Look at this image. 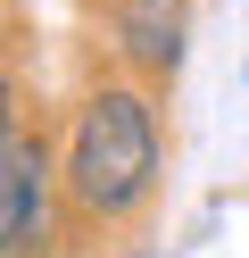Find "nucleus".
<instances>
[{"label": "nucleus", "instance_id": "f257e3e1", "mask_svg": "<svg viewBox=\"0 0 249 258\" xmlns=\"http://www.w3.org/2000/svg\"><path fill=\"white\" fill-rule=\"evenodd\" d=\"M166 175V134H158V100L133 75H100L75 100L58 142V208L75 225H133L149 217Z\"/></svg>", "mask_w": 249, "mask_h": 258}, {"label": "nucleus", "instance_id": "39448f33", "mask_svg": "<svg viewBox=\"0 0 249 258\" xmlns=\"http://www.w3.org/2000/svg\"><path fill=\"white\" fill-rule=\"evenodd\" d=\"M125 258H158V250H125Z\"/></svg>", "mask_w": 249, "mask_h": 258}, {"label": "nucleus", "instance_id": "7ed1b4c3", "mask_svg": "<svg viewBox=\"0 0 249 258\" xmlns=\"http://www.w3.org/2000/svg\"><path fill=\"white\" fill-rule=\"evenodd\" d=\"M58 217V150L17 134L0 150V258H42Z\"/></svg>", "mask_w": 249, "mask_h": 258}, {"label": "nucleus", "instance_id": "20e7f679", "mask_svg": "<svg viewBox=\"0 0 249 258\" xmlns=\"http://www.w3.org/2000/svg\"><path fill=\"white\" fill-rule=\"evenodd\" d=\"M17 134H25V125H17V75L9 67H0V150H9V142Z\"/></svg>", "mask_w": 249, "mask_h": 258}, {"label": "nucleus", "instance_id": "f03ea898", "mask_svg": "<svg viewBox=\"0 0 249 258\" xmlns=\"http://www.w3.org/2000/svg\"><path fill=\"white\" fill-rule=\"evenodd\" d=\"M92 17L133 84H175L191 50V0H92Z\"/></svg>", "mask_w": 249, "mask_h": 258}]
</instances>
